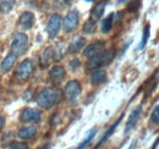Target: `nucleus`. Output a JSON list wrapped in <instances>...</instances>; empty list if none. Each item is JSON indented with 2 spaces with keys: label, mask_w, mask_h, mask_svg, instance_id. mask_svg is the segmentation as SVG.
Returning <instances> with one entry per match:
<instances>
[{
  "label": "nucleus",
  "mask_w": 159,
  "mask_h": 149,
  "mask_svg": "<svg viewBox=\"0 0 159 149\" xmlns=\"http://www.w3.org/2000/svg\"><path fill=\"white\" fill-rule=\"evenodd\" d=\"M61 98V92L58 88L54 87H47L39 91L37 94V103L43 109H50L53 108Z\"/></svg>",
  "instance_id": "1"
},
{
  "label": "nucleus",
  "mask_w": 159,
  "mask_h": 149,
  "mask_svg": "<svg viewBox=\"0 0 159 149\" xmlns=\"http://www.w3.org/2000/svg\"><path fill=\"white\" fill-rule=\"evenodd\" d=\"M113 59V52L111 50H104L100 52L99 54L94 55L93 57H91V60L87 64V70H99V67L109 64Z\"/></svg>",
  "instance_id": "2"
},
{
  "label": "nucleus",
  "mask_w": 159,
  "mask_h": 149,
  "mask_svg": "<svg viewBox=\"0 0 159 149\" xmlns=\"http://www.w3.org/2000/svg\"><path fill=\"white\" fill-rule=\"evenodd\" d=\"M28 47V38L25 33H16L12 38V43H11V50L12 54L16 56L22 55L26 49Z\"/></svg>",
  "instance_id": "3"
},
{
  "label": "nucleus",
  "mask_w": 159,
  "mask_h": 149,
  "mask_svg": "<svg viewBox=\"0 0 159 149\" xmlns=\"http://www.w3.org/2000/svg\"><path fill=\"white\" fill-rule=\"evenodd\" d=\"M32 72H33V64H32V61L31 60H25V61H22L20 65L17 66L16 72H15V77L19 81L23 82V81H27L31 77Z\"/></svg>",
  "instance_id": "4"
},
{
  "label": "nucleus",
  "mask_w": 159,
  "mask_h": 149,
  "mask_svg": "<svg viewBox=\"0 0 159 149\" xmlns=\"http://www.w3.org/2000/svg\"><path fill=\"white\" fill-rule=\"evenodd\" d=\"M61 16L58 14H54L52 15V17L48 21V25H47V33L50 39H54V38L58 36L60 28H61Z\"/></svg>",
  "instance_id": "5"
},
{
  "label": "nucleus",
  "mask_w": 159,
  "mask_h": 149,
  "mask_svg": "<svg viewBox=\"0 0 159 149\" xmlns=\"http://www.w3.org/2000/svg\"><path fill=\"white\" fill-rule=\"evenodd\" d=\"M64 31L70 33L72 31H75L79 26V11L77 10H71L67 12L66 17L64 19Z\"/></svg>",
  "instance_id": "6"
},
{
  "label": "nucleus",
  "mask_w": 159,
  "mask_h": 149,
  "mask_svg": "<svg viewBox=\"0 0 159 149\" xmlns=\"http://www.w3.org/2000/svg\"><path fill=\"white\" fill-rule=\"evenodd\" d=\"M80 93H81V84H80L76 79L70 81V82L65 86L64 94H65V97H66L67 100H70V102L75 100V99L79 97Z\"/></svg>",
  "instance_id": "7"
},
{
  "label": "nucleus",
  "mask_w": 159,
  "mask_h": 149,
  "mask_svg": "<svg viewBox=\"0 0 159 149\" xmlns=\"http://www.w3.org/2000/svg\"><path fill=\"white\" fill-rule=\"evenodd\" d=\"M21 121L22 122H32V124H37L39 122L40 119H42V114L40 111L36 110V109H31V108H27L25 109L23 111L21 112V116H20Z\"/></svg>",
  "instance_id": "8"
},
{
  "label": "nucleus",
  "mask_w": 159,
  "mask_h": 149,
  "mask_svg": "<svg viewBox=\"0 0 159 149\" xmlns=\"http://www.w3.org/2000/svg\"><path fill=\"white\" fill-rule=\"evenodd\" d=\"M104 45H105V43H104L103 40L94 42V43H92L91 45H88V47L84 49V52H83V55L86 56V57H93L94 55L99 54L100 52H103V48H104Z\"/></svg>",
  "instance_id": "9"
},
{
  "label": "nucleus",
  "mask_w": 159,
  "mask_h": 149,
  "mask_svg": "<svg viewBox=\"0 0 159 149\" xmlns=\"http://www.w3.org/2000/svg\"><path fill=\"white\" fill-rule=\"evenodd\" d=\"M34 25V15L30 11L23 12L19 19V26L23 29H30Z\"/></svg>",
  "instance_id": "10"
},
{
  "label": "nucleus",
  "mask_w": 159,
  "mask_h": 149,
  "mask_svg": "<svg viewBox=\"0 0 159 149\" xmlns=\"http://www.w3.org/2000/svg\"><path fill=\"white\" fill-rule=\"evenodd\" d=\"M84 44H86L84 38L80 37V36H76V37L71 40V43L69 44L67 52H69L70 54H76V53H79V52L82 50V48L84 47Z\"/></svg>",
  "instance_id": "11"
},
{
  "label": "nucleus",
  "mask_w": 159,
  "mask_h": 149,
  "mask_svg": "<svg viewBox=\"0 0 159 149\" xmlns=\"http://www.w3.org/2000/svg\"><path fill=\"white\" fill-rule=\"evenodd\" d=\"M65 69L62 67V66H60V65H57V66H54L52 70H50V72H49V77H50V79H52V82H54V83H60L64 78H65Z\"/></svg>",
  "instance_id": "12"
},
{
  "label": "nucleus",
  "mask_w": 159,
  "mask_h": 149,
  "mask_svg": "<svg viewBox=\"0 0 159 149\" xmlns=\"http://www.w3.org/2000/svg\"><path fill=\"white\" fill-rule=\"evenodd\" d=\"M141 111H142V106L139 105V106H137V108H136L134 111L130 114L129 120H127V122H126L125 133H129L130 131L135 127V125H136V122H137V119H139V116L141 115Z\"/></svg>",
  "instance_id": "13"
},
{
  "label": "nucleus",
  "mask_w": 159,
  "mask_h": 149,
  "mask_svg": "<svg viewBox=\"0 0 159 149\" xmlns=\"http://www.w3.org/2000/svg\"><path fill=\"white\" fill-rule=\"evenodd\" d=\"M105 5H107L105 1H99V2H97V4L94 5V7H93L92 11H91V20H92V21L96 22V21L100 20V17H102L103 14H104Z\"/></svg>",
  "instance_id": "14"
},
{
  "label": "nucleus",
  "mask_w": 159,
  "mask_h": 149,
  "mask_svg": "<svg viewBox=\"0 0 159 149\" xmlns=\"http://www.w3.org/2000/svg\"><path fill=\"white\" fill-rule=\"evenodd\" d=\"M54 56H55L54 48H53V47H48V48H47V49L43 52L42 57H40V64H42V66H43V67L49 66V64L53 61Z\"/></svg>",
  "instance_id": "15"
},
{
  "label": "nucleus",
  "mask_w": 159,
  "mask_h": 149,
  "mask_svg": "<svg viewBox=\"0 0 159 149\" xmlns=\"http://www.w3.org/2000/svg\"><path fill=\"white\" fill-rule=\"evenodd\" d=\"M107 81V72L103 70H96L93 71V74H91V83L93 86H98L102 84Z\"/></svg>",
  "instance_id": "16"
},
{
  "label": "nucleus",
  "mask_w": 159,
  "mask_h": 149,
  "mask_svg": "<svg viewBox=\"0 0 159 149\" xmlns=\"http://www.w3.org/2000/svg\"><path fill=\"white\" fill-rule=\"evenodd\" d=\"M36 134H37V129H36L34 126L22 127V129L19 131V133H17L19 138H21V139H30V138L34 137Z\"/></svg>",
  "instance_id": "17"
},
{
  "label": "nucleus",
  "mask_w": 159,
  "mask_h": 149,
  "mask_svg": "<svg viewBox=\"0 0 159 149\" xmlns=\"http://www.w3.org/2000/svg\"><path fill=\"white\" fill-rule=\"evenodd\" d=\"M16 59H17V56L15 55V54H12V53L9 54V55L4 59V61L1 62V66H0L1 71H2V72H7V71H10V69L12 67L14 62L16 61Z\"/></svg>",
  "instance_id": "18"
},
{
  "label": "nucleus",
  "mask_w": 159,
  "mask_h": 149,
  "mask_svg": "<svg viewBox=\"0 0 159 149\" xmlns=\"http://www.w3.org/2000/svg\"><path fill=\"white\" fill-rule=\"evenodd\" d=\"M113 22H114V14H110L102 22V32L103 33H108L113 27Z\"/></svg>",
  "instance_id": "19"
},
{
  "label": "nucleus",
  "mask_w": 159,
  "mask_h": 149,
  "mask_svg": "<svg viewBox=\"0 0 159 149\" xmlns=\"http://www.w3.org/2000/svg\"><path fill=\"white\" fill-rule=\"evenodd\" d=\"M149 36H151V25L147 23L146 27L143 28V34H142V39H141V43H139V49H143L149 39Z\"/></svg>",
  "instance_id": "20"
},
{
  "label": "nucleus",
  "mask_w": 159,
  "mask_h": 149,
  "mask_svg": "<svg viewBox=\"0 0 159 149\" xmlns=\"http://www.w3.org/2000/svg\"><path fill=\"white\" fill-rule=\"evenodd\" d=\"M120 121H121V117H120L119 120H118V121H116V122H115V124H114V125H113L111 127H109V130L107 131V132L104 133V136H103V137L100 138V141L98 142L97 147H99L100 144H103V143H104V142H105V141H107V139H108V138H109V137H110V136L113 134V132H114V131H115V129L118 127V125L120 124Z\"/></svg>",
  "instance_id": "21"
},
{
  "label": "nucleus",
  "mask_w": 159,
  "mask_h": 149,
  "mask_svg": "<svg viewBox=\"0 0 159 149\" xmlns=\"http://www.w3.org/2000/svg\"><path fill=\"white\" fill-rule=\"evenodd\" d=\"M96 132H97V131H96V129H92V130H91L89 132H88V133H87V136L84 137V139H83V141H82V142L80 143L79 147H77L76 149H84V148H86V147L88 146V143L91 142V139H92V138L94 137Z\"/></svg>",
  "instance_id": "22"
},
{
  "label": "nucleus",
  "mask_w": 159,
  "mask_h": 149,
  "mask_svg": "<svg viewBox=\"0 0 159 149\" xmlns=\"http://www.w3.org/2000/svg\"><path fill=\"white\" fill-rule=\"evenodd\" d=\"M15 5V0H0V11L9 12Z\"/></svg>",
  "instance_id": "23"
},
{
  "label": "nucleus",
  "mask_w": 159,
  "mask_h": 149,
  "mask_svg": "<svg viewBox=\"0 0 159 149\" xmlns=\"http://www.w3.org/2000/svg\"><path fill=\"white\" fill-rule=\"evenodd\" d=\"M96 28H97L96 22L89 19L84 23V26H83V32L87 33V34H91V33H94L96 32Z\"/></svg>",
  "instance_id": "24"
},
{
  "label": "nucleus",
  "mask_w": 159,
  "mask_h": 149,
  "mask_svg": "<svg viewBox=\"0 0 159 149\" xmlns=\"http://www.w3.org/2000/svg\"><path fill=\"white\" fill-rule=\"evenodd\" d=\"M151 121H152V124H154V125H159V106L158 105L153 109V111L151 114Z\"/></svg>",
  "instance_id": "25"
},
{
  "label": "nucleus",
  "mask_w": 159,
  "mask_h": 149,
  "mask_svg": "<svg viewBox=\"0 0 159 149\" xmlns=\"http://www.w3.org/2000/svg\"><path fill=\"white\" fill-rule=\"evenodd\" d=\"M28 146L23 142H14L11 146H10V149H27Z\"/></svg>",
  "instance_id": "26"
},
{
  "label": "nucleus",
  "mask_w": 159,
  "mask_h": 149,
  "mask_svg": "<svg viewBox=\"0 0 159 149\" xmlns=\"http://www.w3.org/2000/svg\"><path fill=\"white\" fill-rule=\"evenodd\" d=\"M70 66L72 67V70H75V69H77L80 66V61L77 59H75V60H71V62H70Z\"/></svg>",
  "instance_id": "27"
},
{
  "label": "nucleus",
  "mask_w": 159,
  "mask_h": 149,
  "mask_svg": "<svg viewBox=\"0 0 159 149\" xmlns=\"http://www.w3.org/2000/svg\"><path fill=\"white\" fill-rule=\"evenodd\" d=\"M72 1L74 0H58V2H60L62 6H69V5H71Z\"/></svg>",
  "instance_id": "28"
},
{
  "label": "nucleus",
  "mask_w": 159,
  "mask_h": 149,
  "mask_svg": "<svg viewBox=\"0 0 159 149\" xmlns=\"http://www.w3.org/2000/svg\"><path fill=\"white\" fill-rule=\"evenodd\" d=\"M2 126H4V119L0 116V130L2 129Z\"/></svg>",
  "instance_id": "29"
},
{
  "label": "nucleus",
  "mask_w": 159,
  "mask_h": 149,
  "mask_svg": "<svg viewBox=\"0 0 159 149\" xmlns=\"http://www.w3.org/2000/svg\"><path fill=\"white\" fill-rule=\"evenodd\" d=\"M119 2H126V1H129V0H118Z\"/></svg>",
  "instance_id": "30"
},
{
  "label": "nucleus",
  "mask_w": 159,
  "mask_h": 149,
  "mask_svg": "<svg viewBox=\"0 0 159 149\" xmlns=\"http://www.w3.org/2000/svg\"><path fill=\"white\" fill-rule=\"evenodd\" d=\"M40 149H47V147H44V148H40Z\"/></svg>",
  "instance_id": "31"
}]
</instances>
